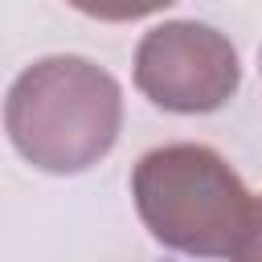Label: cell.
Masks as SVG:
<instances>
[{"mask_svg":"<svg viewBox=\"0 0 262 262\" xmlns=\"http://www.w3.org/2000/svg\"><path fill=\"white\" fill-rule=\"evenodd\" d=\"M135 213L147 233L192 258H250L258 196L205 143H168L131 168Z\"/></svg>","mask_w":262,"mask_h":262,"instance_id":"cell-1","label":"cell"},{"mask_svg":"<svg viewBox=\"0 0 262 262\" xmlns=\"http://www.w3.org/2000/svg\"><path fill=\"white\" fill-rule=\"evenodd\" d=\"M123 90L90 57L53 53L16 74L4 98V131L20 160L49 176L94 168L119 139Z\"/></svg>","mask_w":262,"mask_h":262,"instance_id":"cell-2","label":"cell"},{"mask_svg":"<svg viewBox=\"0 0 262 262\" xmlns=\"http://www.w3.org/2000/svg\"><path fill=\"white\" fill-rule=\"evenodd\" d=\"M135 86L151 106L172 115L221 111L242 86L237 49L213 25L164 20L135 45Z\"/></svg>","mask_w":262,"mask_h":262,"instance_id":"cell-3","label":"cell"},{"mask_svg":"<svg viewBox=\"0 0 262 262\" xmlns=\"http://www.w3.org/2000/svg\"><path fill=\"white\" fill-rule=\"evenodd\" d=\"M70 8H78L82 16H94V20H111V25H127V20H143L176 0H66Z\"/></svg>","mask_w":262,"mask_h":262,"instance_id":"cell-4","label":"cell"},{"mask_svg":"<svg viewBox=\"0 0 262 262\" xmlns=\"http://www.w3.org/2000/svg\"><path fill=\"white\" fill-rule=\"evenodd\" d=\"M250 258H262V196H258V233H254V246H250Z\"/></svg>","mask_w":262,"mask_h":262,"instance_id":"cell-5","label":"cell"},{"mask_svg":"<svg viewBox=\"0 0 262 262\" xmlns=\"http://www.w3.org/2000/svg\"><path fill=\"white\" fill-rule=\"evenodd\" d=\"M258 70H262V49H258Z\"/></svg>","mask_w":262,"mask_h":262,"instance_id":"cell-6","label":"cell"}]
</instances>
